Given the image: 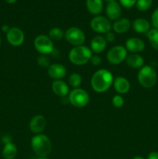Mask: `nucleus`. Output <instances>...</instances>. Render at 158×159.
Returning <instances> with one entry per match:
<instances>
[{"label": "nucleus", "mask_w": 158, "mask_h": 159, "mask_svg": "<svg viewBox=\"0 0 158 159\" xmlns=\"http://www.w3.org/2000/svg\"><path fill=\"white\" fill-rule=\"evenodd\" d=\"M5 1H6L8 4H13V3H15L17 0H5Z\"/></svg>", "instance_id": "c9c22d12"}, {"label": "nucleus", "mask_w": 158, "mask_h": 159, "mask_svg": "<svg viewBox=\"0 0 158 159\" xmlns=\"http://www.w3.org/2000/svg\"><path fill=\"white\" fill-rule=\"evenodd\" d=\"M125 61L126 65L133 69H140L144 66V58L139 54L131 53L127 55Z\"/></svg>", "instance_id": "a211bd4d"}, {"label": "nucleus", "mask_w": 158, "mask_h": 159, "mask_svg": "<svg viewBox=\"0 0 158 159\" xmlns=\"http://www.w3.org/2000/svg\"><path fill=\"white\" fill-rule=\"evenodd\" d=\"M113 88L119 95H124L129 93L130 89V83L128 79L122 76H118L113 81Z\"/></svg>", "instance_id": "f3484780"}, {"label": "nucleus", "mask_w": 158, "mask_h": 159, "mask_svg": "<svg viewBox=\"0 0 158 159\" xmlns=\"http://www.w3.org/2000/svg\"><path fill=\"white\" fill-rule=\"evenodd\" d=\"M1 43H2V40H1V37H0V46H1Z\"/></svg>", "instance_id": "ea45409f"}, {"label": "nucleus", "mask_w": 158, "mask_h": 159, "mask_svg": "<svg viewBox=\"0 0 158 159\" xmlns=\"http://www.w3.org/2000/svg\"><path fill=\"white\" fill-rule=\"evenodd\" d=\"M132 27L138 34H147L150 30V23L144 18H136L133 20Z\"/></svg>", "instance_id": "aec40b11"}, {"label": "nucleus", "mask_w": 158, "mask_h": 159, "mask_svg": "<svg viewBox=\"0 0 158 159\" xmlns=\"http://www.w3.org/2000/svg\"><path fill=\"white\" fill-rule=\"evenodd\" d=\"M33 46L36 51L40 54H51L54 50V42L47 35L40 34L34 39Z\"/></svg>", "instance_id": "423d86ee"}, {"label": "nucleus", "mask_w": 158, "mask_h": 159, "mask_svg": "<svg viewBox=\"0 0 158 159\" xmlns=\"http://www.w3.org/2000/svg\"><path fill=\"white\" fill-rule=\"evenodd\" d=\"M119 4L125 9H130L136 5L137 0H119Z\"/></svg>", "instance_id": "c85d7f7f"}, {"label": "nucleus", "mask_w": 158, "mask_h": 159, "mask_svg": "<svg viewBox=\"0 0 158 159\" xmlns=\"http://www.w3.org/2000/svg\"><path fill=\"white\" fill-rule=\"evenodd\" d=\"M48 37L52 40V41H60L64 38V32L59 27H53L48 32Z\"/></svg>", "instance_id": "b1692460"}, {"label": "nucleus", "mask_w": 158, "mask_h": 159, "mask_svg": "<svg viewBox=\"0 0 158 159\" xmlns=\"http://www.w3.org/2000/svg\"><path fill=\"white\" fill-rule=\"evenodd\" d=\"M64 38L74 47L83 45L86 40L84 31L77 26H71L64 32Z\"/></svg>", "instance_id": "0eeeda50"}, {"label": "nucleus", "mask_w": 158, "mask_h": 159, "mask_svg": "<svg viewBox=\"0 0 158 159\" xmlns=\"http://www.w3.org/2000/svg\"><path fill=\"white\" fill-rule=\"evenodd\" d=\"M151 23L153 28L158 29V8H156L151 16Z\"/></svg>", "instance_id": "c756f323"}, {"label": "nucleus", "mask_w": 158, "mask_h": 159, "mask_svg": "<svg viewBox=\"0 0 158 159\" xmlns=\"http://www.w3.org/2000/svg\"><path fill=\"white\" fill-rule=\"evenodd\" d=\"M156 79L157 75L151 65H144L138 71V82L143 88L150 89L153 87L156 83Z\"/></svg>", "instance_id": "20e7f679"}, {"label": "nucleus", "mask_w": 158, "mask_h": 159, "mask_svg": "<svg viewBox=\"0 0 158 159\" xmlns=\"http://www.w3.org/2000/svg\"><path fill=\"white\" fill-rule=\"evenodd\" d=\"M112 103L116 108H121L124 105V99L121 95H115L112 99Z\"/></svg>", "instance_id": "cd10ccee"}, {"label": "nucleus", "mask_w": 158, "mask_h": 159, "mask_svg": "<svg viewBox=\"0 0 158 159\" xmlns=\"http://www.w3.org/2000/svg\"><path fill=\"white\" fill-rule=\"evenodd\" d=\"M127 55L128 51L125 47L122 45H116L108 51L106 58L108 63L112 65H119L125 60Z\"/></svg>", "instance_id": "1a4fd4ad"}, {"label": "nucleus", "mask_w": 158, "mask_h": 159, "mask_svg": "<svg viewBox=\"0 0 158 159\" xmlns=\"http://www.w3.org/2000/svg\"><path fill=\"white\" fill-rule=\"evenodd\" d=\"M9 28H10V27H9V26H8L7 24H4L2 26V30L3 32H5V33H7L8 30H9Z\"/></svg>", "instance_id": "f704fd0d"}, {"label": "nucleus", "mask_w": 158, "mask_h": 159, "mask_svg": "<svg viewBox=\"0 0 158 159\" xmlns=\"http://www.w3.org/2000/svg\"><path fill=\"white\" fill-rule=\"evenodd\" d=\"M104 37H105L107 43H112V42H114L116 40V34L113 32H112V31L106 33Z\"/></svg>", "instance_id": "2f4dec72"}, {"label": "nucleus", "mask_w": 158, "mask_h": 159, "mask_svg": "<svg viewBox=\"0 0 158 159\" xmlns=\"http://www.w3.org/2000/svg\"><path fill=\"white\" fill-rule=\"evenodd\" d=\"M6 40L12 46L20 47L24 43V33L19 27H10L6 33Z\"/></svg>", "instance_id": "9d476101"}, {"label": "nucleus", "mask_w": 158, "mask_h": 159, "mask_svg": "<svg viewBox=\"0 0 158 159\" xmlns=\"http://www.w3.org/2000/svg\"><path fill=\"white\" fill-rule=\"evenodd\" d=\"M147 159H158V152H150Z\"/></svg>", "instance_id": "72a5a7b5"}, {"label": "nucleus", "mask_w": 158, "mask_h": 159, "mask_svg": "<svg viewBox=\"0 0 158 159\" xmlns=\"http://www.w3.org/2000/svg\"><path fill=\"white\" fill-rule=\"evenodd\" d=\"M152 3L153 0H137L136 3V9L140 12H145L151 7Z\"/></svg>", "instance_id": "a878e982"}, {"label": "nucleus", "mask_w": 158, "mask_h": 159, "mask_svg": "<svg viewBox=\"0 0 158 159\" xmlns=\"http://www.w3.org/2000/svg\"><path fill=\"white\" fill-rule=\"evenodd\" d=\"M92 55L90 48L83 44L71 48L68 54V59L74 65H84L90 61Z\"/></svg>", "instance_id": "7ed1b4c3"}, {"label": "nucleus", "mask_w": 158, "mask_h": 159, "mask_svg": "<svg viewBox=\"0 0 158 159\" xmlns=\"http://www.w3.org/2000/svg\"><path fill=\"white\" fill-rule=\"evenodd\" d=\"M147 38L150 46L158 51V29L153 28L147 33Z\"/></svg>", "instance_id": "5701e85b"}, {"label": "nucleus", "mask_w": 158, "mask_h": 159, "mask_svg": "<svg viewBox=\"0 0 158 159\" xmlns=\"http://www.w3.org/2000/svg\"><path fill=\"white\" fill-rule=\"evenodd\" d=\"M47 74L54 80H62L67 75V68L62 64H52L47 68Z\"/></svg>", "instance_id": "f8f14e48"}, {"label": "nucleus", "mask_w": 158, "mask_h": 159, "mask_svg": "<svg viewBox=\"0 0 158 159\" xmlns=\"http://www.w3.org/2000/svg\"><path fill=\"white\" fill-rule=\"evenodd\" d=\"M107 47V42L104 36L96 35L91 39L90 43V49L92 53L95 54H101L105 50Z\"/></svg>", "instance_id": "dca6fc26"}, {"label": "nucleus", "mask_w": 158, "mask_h": 159, "mask_svg": "<svg viewBox=\"0 0 158 159\" xmlns=\"http://www.w3.org/2000/svg\"><path fill=\"white\" fill-rule=\"evenodd\" d=\"M106 2H116V0H105Z\"/></svg>", "instance_id": "4c0bfd02"}, {"label": "nucleus", "mask_w": 158, "mask_h": 159, "mask_svg": "<svg viewBox=\"0 0 158 159\" xmlns=\"http://www.w3.org/2000/svg\"><path fill=\"white\" fill-rule=\"evenodd\" d=\"M53 93L61 98L67 97L70 93L69 85L64 80H54L51 85Z\"/></svg>", "instance_id": "2eb2a0df"}, {"label": "nucleus", "mask_w": 158, "mask_h": 159, "mask_svg": "<svg viewBox=\"0 0 158 159\" xmlns=\"http://www.w3.org/2000/svg\"><path fill=\"white\" fill-rule=\"evenodd\" d=\"M36 159H50V158H48L47 157H46V158H40V157H38V158Z\"/></svg>", "instance_id": "58836bf2"}, {"label": "nucleus", "mask_w": 158, "mask_h": 159, "mask_svg": "<svg viewBox=\"0 0 158 159\" xmlns=\"http://www.w3.org/2000/svg\"><path fill=\"white\" fill-rule=\"evenodd\" d=\"M132 23L129 19L125 17L118 19L112 24V30L115 33L119 34H125L130 29Z\"/></svg>", "instance_id": "6ab92c4d"}, {"label": "nucleus", "mask_w": 158, "mask_h": 159, "mask_svg": "<svg viewBox=\"0 0 158 159\" xmlns=\"http://www.w3.org/2000/svg\"><path fill=\"white\" fill-rule=\"evenodd\" d=\"M68 98L69 103L77 108L86 107L90 101V96L88 92L81 88L73 89L70 91Z\"/></svg>", "instance_id": "39448f33"}, {"label": "nucleus", "mask_w": 158, "mask_h": 159, "mask_svg": "<svg viewBox=\"0 0 158 159\" xmlns=\"http://www.w3.org/2000/svg\"><path fill=\"white\" fill-rule=\"evenodd\" d=\"M68 85L72 87L73 89L80 88V85L82 83V77L79 73L73 72L68 77Z\"/></svg>", "instance_id": "393cba45"}, {"label": "nucleus", "mask_w": 158, "mask_h": 159, "mask_svg": "<svg viewBox=\"0 0 158 159\" xmlns=\"http://www.w3.org/2000/svg\"><path fill=\"white\" fill-rule=\"evenodd\" d=\"M113 81L114 77L109 70L99 69L96 71L91 77V88L96 93H105L111 88Z\"/></svg>", "instance_id": "f257e3e1"}, {"label": "nucleus", "mask_w": 158, "mask_h": 159, "mask_svg": "<svg viewBox=\"0 0 158 159\" xmlns=\"http://www.w3.org/2000/svg\"><path fill=\"white\" fill-rule=\"evenodd\" d=\"M90 27L94 32L99 34H105L112 29V24L107 17L95 16L90 22Z\"/></svg>", "instance_id": "6e6552de"}, {"label": "nucleus", "mask_w": 158, "mask_h": 159, "mask_svg": "<svg viewBox=\"0 0 158 159\" xmlns=\"http://www.w3.org/2000/svg\"><path fill=\"white\" fill-rule=\"evenodd\" d=\"M46 126V120L43 115L37 114L31 118L29 124V130L34 134H43Z\"/></svg>", "instance_id": "9b49d317"}, {"label": "nucleus", "mask_w": 158, "mask_h": 159, "mask_svg": "<svg viewBox=\"0 0 158 159\" xmlns=\"http://www.w3.org/2000/svg\"><path fill=\"white\" fill-rule=\"evenodd\" d=\"M18 150L17 147L15 144L12 142L4 144V147L2 148V155L4 159H14L16 157Z\"/></svg>", "instance_id": "4be33fe9"}, {"label": "nucleus", "mask_w": 158, "mask_h": 159, "mask_svg": "<svg viewBox=\"0 0 158 159\" xmlns=\"http://www.w3.org/2000/svg\"><path fill=\"white\" fill-rule=\"evenodd\" d=\"M31 148L34 153L40 158H46L52 151L51 141L46 134H35L31 139Z\"/></svg>", "instance_id": "f03ea898"}, {"label": "nucleus", "mask_w": 158, "mask_h": 159, "mask_svg": "<svg viewBox=\"0 0 158 159\" xmlns=\"http://www.w3.org/2000/svg\"><path fill=\"white\" fill-rule=\"evenodd\" d=\"M105 14L108 20L111 21H116L118 19L121 18L122 15V7L121 5L117 2H108L105 7Z\"/></svg>", "instance_id": "4468645a"}, {"label": "nucleus", "mask_w": 158, "mask_h": 159, "mask_svg": "<svg viewBox=\"0 0 158 159\" xmlns=\"http://www.w3.org/2000/svg\"><path fill=\"white\" fill-rule=\"evenodd\" d=\"M90 62H91L94 66H99V65L102 63V58H101L100 56L98 55V54H94V55L91 56Z\"/></svg>", "instance_id": "7c9ffc66"}, {"label": "nucleus", "mask_w": 158, "mask_h": 159, "mask_svg": "<svg viewBox=\"0 0 158 159\" xmlns=\"http://www.w3.org/2000/svg\"><path fill=\"white\" fill-rule=\"evenodd\" d=\"M125 48H126L127 51L135 53V54H139L144 51L145 43H144L143 40L138 37H129L125 41Z\"/></svg>", "instance_id": "ddd939ff"}, {"label": "nucleus", "mask_w": 158, "mask_h": 159, "mask_svg": "<svg viewBox=\"0 0 158 159\" xmlns=\"http://www.w3.org/2000/svg\"><path fill=\"white\" fill-rule=\"evenodd\" d=\"M2 141L4 144H8V143H10L12 142V138H11L9 135H5L2 138Z\"/></svg>", "instance_id": "473e14b6"}, {"label": "nucleus", "mask_w": 158, "mask_h": 159, "mask_svg": "<svg viewBox=\"0 0 158 159\" xmlns=\"http://www.w3.org/2000/svg\"><path fill=\"white\" fill-rule=\"evenodd\" d=\"M88 12L94 16H99L103 10V0H86Z\"/></svg>", "instance_id": "412c9836"}, {"label": "nucleus", "mask_w": 158, "mask_h": 159, "mask_svg": "<svg viewBox=\"0 0 158 159\" xmlns=\"http://www.w3.org/2000/svg\"><path fill=\"white\" fill-rule=\"evenodd\" d=\"M133 159H145V158H143V157H141V156H136V157H134Z\"/></svg>", "instance_id": "e433bc0d"}, {"label": "nucleus", "mask_w": 158, "mask_h": 159, "mask_svg": "<svg viewBox=\"0 0 158 159\" xmlns=\"http://www.w3.org/2000/svg\"><path fill=\"white\" fill-rule=\"evenodd\" d=\"M37 63L39 67L42 68H49L50 65V59L48 57V55H45V54H40L37 59Z\"/></svg>", "instance_id": "bb28decb"}]
</instances>
